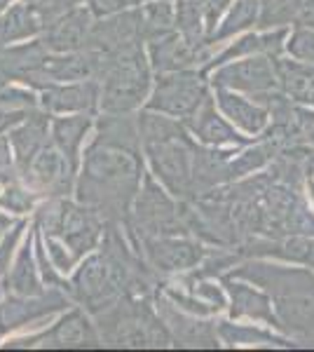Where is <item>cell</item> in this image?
Instances as JSON below:
<instances>
[{
  "label": "cell",
  "instance_id": "obj_23",
  "mask_svg": "<svg viewBox=\"0 0 314 352\" xmlns=\"http://www.w3.org/2000/svg\"><path fill=\"white\" fill-rule=\"evenodd\" d=\"M223 289L230 296V317L232 320H242V317H249L254 322H265V324L282 329L279 324L277 312L272 310V300L267 294L258 292L247 282H242L239 277H230L223 275Z\"/></svg>",
  "mask_w": 314,
  "mask_h": 352
},
{
  "label": "cell",
  "instance_id": "obj_24",
  "mask_svg": "<svg viewBox=\"0 0 314 352\" xmlns=\"http://www.w3.org/2000/svg\"><path fill=\"white\" fill-rule=\"evenodd\" d=\"M5 282V294H16V296H40L49 287H45L43 275L38 268V256H36V230L31 228L24 247L19 249L14 263L10 265L8 275L3 277Z\"/></svg>",
  "mask_w": 314,
  "mask_h": 352
},
{
  "label": "cell",
  "instance_id": "obj_25",
  "mask_svg": "<svg viewBox=\"0 0 314 352\" xmlns=\"http://www.w3.org/2000/svg\"><path fill=\"white\" fill-rule=\"evenodd\" d=\"M49 127H52V116H49L47 111L40 109L33 113L31 118H26L21 124H16L12 132L8 134L16 172H21V169L33 160V155L52 139Z\"/></svg>",
  "mask_w": 314,
  "mask_h": 352
},
{
  "label": "cell",
  "instance_id": "obj_18",
  "mask_svg": "<svg viewBox=\"0 0 314 352\" xmlns=\"http://www.w3.org/2000/svg\"><path fill=\"white\" fill-rule=\"evenodd\" d=\"M94 21L96 16L87 5H76V8H71L68 12L61 14L59 19H54L52 24L45 26L40 38L47 45L49 52H82V50H87Z\"/></svg>",
  "mask_w": 314,
  "mask_h": 352
},
{
  "label": "cell",
  "instance_id": "obj_1",
  "mask_svg": "<svg viewBox=\"0 0 314 352\" xmlns=\"http://www.w3.org/2000/svg\"><path fill=\"white\" fill-rule=\"evenodd\" d=\"M146 157L134 113H101L96 134L85 144L76 179V200L92 207L106 223L124 226L141 190Z\"/></svg>",
  "mask_w": 314,
  "mask_h": 352
},
{
  "label": "cell",
  "instance_id": "obj_26",
  "mask_svg": "<svg viewBox=\"0 0 314 352\" xmlns=\"http://www.w3.org/2000/svg\"><path fill=\"white\" fill-rule=\"evenodd\" d=\"M96 124L94 113H71V116H52V141L56 144V148L66 155V160L71 162V167L80 169L82 162V146L87 141L89 132Z\"/></svg>",
  "mask_w": 314,
  "mask_h": 352
},
{
  "label": "cell",
  "instance_id": "obj_20",
  "mask_svg": "<svg viewBox=\"0 0 314 352\" xmlns=\"http://www.w3.org/2000/svg\"><path fill=\"white\" fill-rule=\"evenodd\" d=\"M136 43H146L144 36H141L139 8L127 10V12H120V14L104 16V19H96L92 26V33H89L87 50L111 54Z\"/></svg>",
  "mask_w": 314,
  "mask_h": 352
},
{
  "label": "cell",
  "instance_id": "obj_17",
  "mask_svg": "<svg viewBox=\"0 0 314 352\" xmlns=\"http://www.w3.org/2000/svg\"><path fill=\"white\" fill-rule=\"evenodd\" d=\"M40 109L49 116H71V113H99L101 87L99 80L54 82L38 92Z\"/></svg>",
  "mask_w": 314,
  "mask_h": 352
},
{
  "label": "cell",
  "instance_id": "obj_41",
  "mask_svg": "<svg viewBox=\"0 0 314 352\" xmlns=\"http://www.w3.org/2000/svg\"><path fill=\"white\" fill-rule=\"evenodd\" d=\"M0 338H3V336H0Z\"/></svg>",
  "mask_w": 314,
  "mask_h": 352
},
{
  "label": "cell",
  "instance_id": "obj_19",
  "mask_svg": "<svg viewBox=\"0 0 314 352\" xmlns=\"http://www.w3.org/2000/svg\"><path fill=\"white\" fill-rule=\"evenodd\" d=\"M186 122V127L190 129V134L195 136L199 144L204 146H218V148H237V146H249L251 136H242L237 132V127L227 118H223L216 111V99L214 94L207 96L199 109L192 113Z\"/></svg>",
  "mask_w": 314,
  "mask_h": 352
},
{
  "label": "cell",
  "instance_id": "obj_9",
  "mask_svg": "<svg viewBox=\"0 0 314 352\" xmlns=\"http://www.w3.org/2000/svg\"><path fill=\"white\" fill-rule=\"evenodd\" d=\"M21 181L33 195L45 197H68L76 190L78 172L71 167L66 155L56 148L52 139L40 148L33 160L19 172Z\"/></svg>",
  "mask_w": 314,
  "mask_h": 352
},
{
  "label": "cell",
  "instance_id": "obj_30",
  "mask_svg": "<svg viewBox=\"0 0 314 352\" xmlns=\"http://www.w3.org/2000/svg\"><path fill=\"white\" fill-rule=\"evenodd\" d=\"M258 14H260V0H232L230 10L223 16L211 45H218L223 41H227V38L237 36V33L247 31L249 26L258 24Z\"/></svg>",
  "mask_w": 314,
  "mask_h": 352
},
{
  "label": "cell",
  "instance_id": "obj_22",
  "mask_svg": "<svg viewBox=\"0 0 314 352\" xmlns=\"http://www.w3.org/2000/svg\"><path fill=\"white\" fill-rule=\"evenodd\" d=\"M214 99L223 116L235 124L239 132H244L251 139L258 134H265V129L270 127L272 116L260 101H251L227 87H214Z\"/></svg>",
  "mask_w": 314,
  "mask_h": 352
},
{
  "label": "cell",
  "instance_id": "obj_37",
  "mask_svg": "<svg viewBox=\"0 0 314 352\" xmlns=\"http://www.w3.org/2000/svg\"><path fill=\"white\" fill-rule=\"evenodd\" d=\"M307 176H310V174H307ZM307 190H310V197H312V202H314V176L307 179Z\"/></svg>",
  "mask_w": 314,
  "mask_h": 352
},
{
  "label": "cell",
  "instance_id": "obj_31",
  "mask_svg": "<svg viewBox=\"0 0 314 352\" xmlns=\"http://www.w3.org/2000/svg\"><path fill=\"white\" fill-rule=\"evenodd\" d=\"M305 0H260L258 26L260 31L270 28H284L291 24H298Z\"/></svg>",
  "mask_w": 314,
  "mask_h": 352
},
{
  "label": "cell",
  "instance_id": "obj_38",
  "mask_svg": "<svg viewBox=\"0 0 314 352\" xmlns=\"http://www.w3.org/2000/svg\"><path fill=\"white\" fill-rule=\"evenodd\" d=\"M10 3H12V0H0V12H3V10L8 8Z\"/></svg>",
  "mask_w": 314,
  "mask_h": 352
},
{
  "label": "cell",
  "instance_id": "obj_3",
  "mask_svg": "<svg viewBox=\"0 0 314 352\" xmlns=\"http://www.w3.org/2000/svg\"><path fill=\"white\" fill-rule=\"evenodd\" d=\"M146 43H136L120 52H101L99 68V111L101 113H134L150 96L153 68Z\"/></svg>",
  "mask_w": 314,
  "mask_h": 352
},
{
  "label": "cell",
  "instance_id": "obj_7",
  "mask_svg": "<svg viewBox=\"0 0 314 352\" xmlns=\"http://www.w3.org/2000/svg\"><path fill=\"white\" fill-rule=\"evenodd\" d=\"M207 73L202 68H186V71L159 73L155 76V87L144 104L146 111H155L162 116L188 120L199 106L207 101L209 92Z\"/></svg>",
  "mask_w": 314,
  "mask_h": 352
},
{
  "label": "cell",
  "instance_id": "obj_34",
  "mask_svg": "<svg viewBox=\"0 0 314 352\" xmlns=\"http://www.w3.org/2000/svg\"><path fill=\"white\" fill-rule=\"evenodd\" d=\"M78 3L87 5L96 19H104V16L120 14V12H127V10L141 8V5H146L148 0H78Z\"/></svg>",
  "mask_w": 314,
  "mask_h": 352
},
{
  "label": "cell",
  "instance_id": "obj_15",
  "mask_svg": "<svg viewBox=\"0 0 314 352\" xmlns=\"http://www.w3.org/2000/svg\"><path fill=\"white\" fill-rule=\"evenodd\" d=\"M155 308L174 336L176 348H218V327L202 322L199 315L181 310L159 289L155 292Z\"/></svg>",
  "mask_w": 314,
  "mask_h": 352
},
{
  "label": "cell",
  "instance_id": "obj_33",
  "mask_svg": "<svg viewBox=\"0 0 314 352\" xmlns=\"http://www.w3.org/2000/svg\"><path fill=\"white\" fill-rule=\"evenodd\" d=\"M287 54L305 64H314V28L295 24L293 33H289Z\"/></svg>",
  "mask_w": 314,
  "mask_h": 352
},
{
  "label": "cell",
  "instance_id": "obj_28",
  "mask_svg": "<svg viewBox=\"0 0 314 352\" xmlns=\"http://www.w3.org/2000/svg\"><path fill=\"white\" fill-rule=\"evenodd\" d=\"M45 31V21L31 5L12 0L8 8L0 12V47L21 41L38 38Z\"/></svg>",
  "mask_w": 314,
  "mask_h": 352
},
{
  "label": "cell",
  "instance_id": "obj_29",
  "mask_svg": "<svg viewBox=\"0 0 314 352\" xmlns=\"http://www.w3.org/2000/svg\"><path fill=\"white\" fill-rule=\"evenodd\" d=\"M141 36L146 43L176 31V0H148L139 8Z\"/></svg>",
  "mask_w": 314,
  "mask_h": 352
},
{
  "label": "cell",
  "instance_id": "obj_27",
  "mask_svg": "<svg viewBox=\"0 0 314 352\" xmlns=\"http://www.w3.org/2000/svg\"><path fill=\"white\" fill-rule=\"evenodd\" d=\"M40 111V96L26 85H0V136H8L16 124Z\"/></svg>",
  "mask_w": 314,
  "mask_h": 352
},
{
  "label": "cell",
  "instance_id": "obj_39",
  "mask_svg": "<svg viewBox=\"0 0 314 352\" xmlns=\"http://www.w3.org/2000/svg\"><path fill=\"white\" fill-rule=\"evenodd\" d=\"M307 136H310V141H312V144H314V129H312V132H310V134H307Z\"/></svg>",
  "mask_w": 314,
  "mask_h": 352
},
{
  "label": "cell",
  "instance_id": "obj_4",
  "mask_svg": "<svg viewBox=\"0 0 314 352\" xmlns=\"http://www.w3.org/2000/svg\"><path fill=\"white\" fill-rule=\"evenodd\" d=\"M153 303L155 298L124 296L113 308L94 315L104 345H111V348H171L174 336Z\"/></svg>",
  "mask_w": 314,
  "mask_h": 352
},
{
  "label": "cell",
  "instance_id": "obj_40",
  "mask_svg": "<svg viewBox=\"0 0 314 352\" xmlns=\"http://www.w3.org/2000/svg\"><path fill=\"white\" fill-rule=\"evenodd\" d=\"M0 85H5V82H3V78H0Z\"/></svg>",
  "mask_w": 314,
  "mask_h": 352
},
{
  "label": "cell",
  "instance_id": "obj_6",
  "mask_svg": "<svg viewBox=\"0 0 314 352\" xmlns=\"http://www.w3.org/2000/svg\"><path fill=\"white\" fill-rule=\"evenodd\" d=\"M124 230L136 249L141 242L155 240V237L190 235L183 217H181L179 200L150 172L144 174V184L131 204Z\"/></svg>",
  "mask_w": 314,
  "mask_h": 352
},
{
  "label": "cell",
  "instance_id": "obj_2",
  "mask_svg": "<svg viewBox=\"0 0 314 352\" xmlns=\"http://www.w3.org/2000/svg\"><path fill=\"white\" fill-rule=\"evenodd\" d=\"M141 148L150 172L176 200L192 197V174L199 144L192 139L183 120L162 116L155 111H141L139 116Z\"/></svg>",
  "mask_w": 314,
  "mask_h": 352
},
{
  "label": "cell",
  "instance_id": "obj_21",
  "mask_svg": "<svg viewBox=\"0 0 314 352\" xmlns=\"http://www.w3.org/2000/svg\"><path fill=\"white\" fill-rule=\"evenodd\" d=\"M146 52L155 76H159V73L186 71V68H195V66L202 68L209 61V54L192 47L179 31L146 43Z\"/></svg>",
  "mask_w": 314,
  "mask_h": 352
},
{
  "label": "cell",
  "instance_id": "obj_8",
  "mask_svg": "<svg viewBox=\"0 0 314 352\" xmlns=\"http://www.w3.org/2000/svg\"><path fill=\"white\" fill-rule=\"evenodd\" d=\"M5 350H24V348H43V350H71V348H104V338L92 322V315L82 305L68 308L49 329L24 338H12L3 345Z\"/></svg>",
  "mask_w": 314,
  "mask_h": 352
},
{
  "label": "cell",
  "instance_id": "obj_13",
  "mask_svg": "<svg viewBox=\"0 0 314 352\" xmlns=\"http://www.w3.org/2000/svg\"><path fill=\"white\" fill-rule=\"evenodd\" d=\"M139 254L153 270L162 275L197 268L207 258V249L195 235H169L146 240L139 244Z\"/></svg>",
  "mask_w": 314,
  "mask_h": 352
},
{
  "label": "cell",
  "instance_id": "obj_12",
  "mask_svg": "<svg viewBox=\"0 0 314 352\" xmlns=\"http://www.w3.org/2000/svg\"><path fill=\"white\" fill-rule=\"evenodd\" d=\"M73 305V298L64 289L49 287L40 296H16V294H5L0 300V336H8L10 331L26 324H36L54 312L68 310Z\"/></svg>",
  "mask_w": 314,
  "mask_h": 352
},
{
  "label": "cell",
  "instance_id": "obj_10",
  "mask_svg": "<svg viewBox=\"0 0 314 352\" xmlns=\"http://www.w3.org/2000/svg\"><path fill=\"white\" fill-rule=\"evenodd\" d=\"M209 82L211 87H227L251 96L279 89L275 59L267 54H251L235 61H225L209 73Z\"/></svg>",
  "mask_w": 314,
  "mask_h": 352
},
{
  "label": "cell",
  "instance_id": "obj_5",
  "mask_svg": "<svg viewBox=\"0 0 314 352\" xmlns=\"http://www.w3.org/2000/svg\"><path fill=\"white\" fill-rule=\"evenodd\" d=\"M33 223L40 235L59 240L78 261L99 249L106 232V219L99 212L68 197H47L36 209Z\"/></svg>",
  "mask_w": 314,
  "mask_h": 352
},
{
  "label": "cell",
  "instance_id": "obj_32",
  "mask_svg": "<svg viewBox=\"0 0 314 352\" xmlns=\"http://www.w3.org/2000/svg\"><path fill=\"white\" fill-rule=\"evenodd\" d=\"M218 336L223 343L239 348V345H256V343H277V345H291L287 343V338H277L272 333H265L260 329L247 327V324H227L223 322L218 324Z\"/></svg>",
  "mask_w": 314,
  "mask_h": 352
},
{
  "label": "cell",
  "instance_id": "obj_11",
  "mask_svg": "<svg viewBox=\"0 0 314 352\" xmlns=\"http://www.w3.org/2000/svg\"><path fill=\"white\" fill-rule=\"evenodd\" d=\"M230 5L232 0H176V31L195 50L209 54Z\"/></svg>",
  "mask_w": 314,
  "mask_h": 352
},
{
  "label": "cell",
  "instance_id": "obj_16",
  "mask_svg": "<svg viewBox=\"0 0 314 352\" xmlns=\"http://www.w3.org/2000/svg\"><path fill=\"white\" fill-rule=\"evenodd\" d=\"M49 56L43 38H31L28 43H12L0 47V78L3 82H19L31 89H40V73Z\"/></svg>",
  "mask_w": 314,
  "mask_h": 352
},
{
  "label": "cell",
  "instance_id": "obj_35",
  "mask_svg": "<svg viewBox=\"0 0 314 352\" xmlns=\"http://www.w3.org/2000/svg\"><path fill=\"white\" fill-rule=\"evenodd\" d=\"M21 3L31 5V8L40 14V19L45 21V26L52 24L54 19H59V16L68 12L71 8L80 5L78 0H21Z\"/></svg>",
  "mask_w": 314,
  "mask_h": 352
},
{
  "label": "cell",
  "instance_id": "obj_14",
  "mask_svg": "<svg viewBox=\"0 0 314 352\" xmlns=\"http://www.w3.org/2000/svg\"><path fill=\"white\" fill-rule=\"evenodd\" d=\"M227 275L262 287L275 300L314 294V272L302 268H279V265L251 261L239 268H232Z\"/></svg>",
  "mask_w": 314,
  "mask_h": 352
},
{
  "label": "cell",
  "instance_id": "obj_36",
  "mask_svg": "<svg viewBox=\"0 0 314 352\" xmlns=\"http://www.w3.org/2000/svg\"><path fill=\"white\" fill-rule=\"evenodd\" d=\"M298 24L314 28V0H305V8H302V14H300Z\"/></svg>",
  "mask_w": 314,
  "mask_h": 352
}]
</instances>
